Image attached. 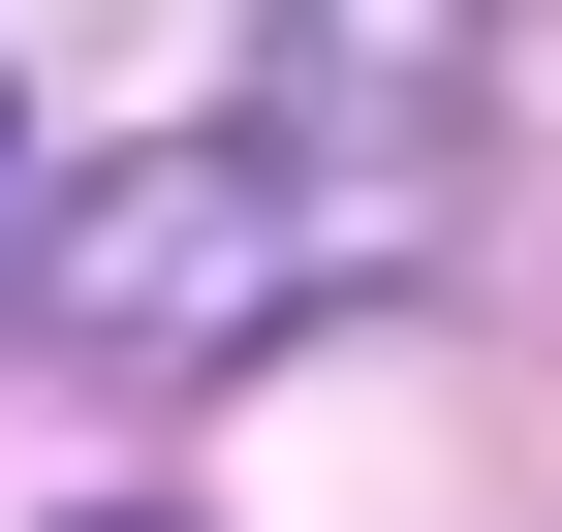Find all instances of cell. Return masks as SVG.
Listing matches in <instances>:
<instances>
[{
    "mask_svg": "<svg viewBox=\"0 0 562 532\" xmlns=\"http://www.w3.org/2000/svg\"><path fill=\"white\" fill-rule=\"evenodd\" d=\"M438 220H469V0H250L220 95L32 220V313L94 376H250L281 313H375Z\"/></svg>",
    "mask_w": 562,
    "mask_h": 532,
    "instance_id": "6da1fadb",
    "label": "cell"
},
{
    "mask_svg": "<svg viewBox=\"0 0 562 532\" xmlns=\"http://www.w3.org/2000/svg\"><path fill=\"white\" fill-rule=\"evenodd\" d=\"M125 532H157V501H125Z\"/></svg>",
    "mask_w": 562,
    "mask_h": 532,
    "instance_id": "7a4b0ae2",
    "label": "cell"
}]
</instances>
